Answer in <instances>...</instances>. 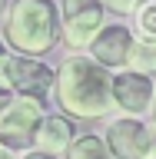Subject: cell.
<instances>
[{
    "label": "cell",
    "mask_w": 156,
    "mask_h": 159,
    "mask_svg": "<svg viewBox=\"0 0 156 159\" xmlns=\"http://www.w3.org/2000/svg\"><path fill=\"white\" fill-rule=\"evenodd\" d=\"M133 33L136 40L156 43V0H143L133 13Z\"/></svg>",
    "instance_id": "12"
},
{
    "label": "cell",
    "mask_w": 156,
    "mask_h": 159,
    "mask_svg": "<svg viewBox=\"0 0 156 159\" xmlns=\"http://www.w3.org/2000/svg\"><path fill=\"white\" fill-rule=\"evenodd\" d=\"M113 159H153L156 156V133L149 129V123L133 116H120L110 119L103 129Z\"/></svg>",
    "instance_id": "3"
},
{
    "label": "cell",
    "mask_w": 156,
    "mask_h": 159,
    "mask_svg": "<svg viewBox=\"0 0 156 159\" xmlns=\"http://www.w3.org/2000/svg\"><path fill=\"white\" fill-rule=\"evenodd\" d=\"M3 86L17 96H30V99H43L53 93L57 86V73L37 57H10L7 63V76H3Z\"/></svg>",
    "instance_id": "5"
},
{
    "label": "cell",
    "mask_w": 156,
    "mask_h": 159,
    "mask_svg": "<svg viewBox=\"0 0 156 159\" xmlns=\"http://www.w3.org/2000/svg\"><path fill=\"white\" fill-rule=\"evenodd\" d=\"M57 103L77 119H100L113 106V73L93 57H67L57 70Z\"/></svg>",
    "instance_id": "1"
},
{
    "label": "cell",
    "mask_w": 156,
    "mask_h": 159,
    "mask_svg": "<svg viewBox=\"0 0 156 159\" xmlns=\"http://www.w3.org/2000/svg\"><path fill=\"white\" fill-rule=\"evenodd\" d=\"M10 47H7V40H0V86H3V76H7V63H10Z\"/></svg>",
    "instance_id": "14"
},
{
    "label": "cell",
    "mask_w": 156,
    "mask_h": 159,
    "mask_svg": "<svg viewBox=\"0 0 156 159\" xmlns=\"http://www.w3.org/2000/svg\"><path fill=\"white\" fill-rule=\"evenodd\" d=\"M126 70L143 73V76H153V73H156V43L133 40V50H130V63H126Z\"/></svg>",
    "instance_id": "11"
},
{
    "label": "cell",
    "mask_w": 156,
    "mask_h": 159,
    "mask_svg": "<svg viewBox=\"0 0 156 159\" xmlns=\"http://www.w3.org/2000/svg\"><path fill=\"white\" fill-rule=\"evenodd\" d=\"M0 159H17V156L10 152V146H3V143H0Z\"/></svg>",
    "instance_id": "18"
},
{
    "label": "cell",
    "mask_w": 156,
    "mask_h": 159,
    "mask_svg": "<svg viewBox=\"0 0 156 159\" xmlns=\"http://www.w3.org/2000/svg\"><path fill=\"white\" fill-rule=\"evenodd\" d=\"M3 40L17 57H43L63 40L60 10L53 0H13L3 20Z\"/></svg>",
    "instance_id": "2"
},
{
    "label": "cell",
    "mask_w": 156,
    "mask_h": 159,
    "mask_svg": "<svg viewBox=\"0 0 156 159\" xmlns=\"http://www.w3.org/2000/svg\"><path fill=\"white\" fill-rule=\"evenodd\" d=\"M20 159H57V156H50V152H40V149H27Z\"/></svg>",
    "instance_id": "16"
},
{
    "label": "cell",
    "mask_w": 156,
    "mask_h": 159,
    "mask_svg": "<svg viewBox=\"0 0 156 159\" xmlns=\"http://www.w3.org/2000/svg\"><path fill=\"white\" fill-rule=\"evenodd\" d=\"M153 159H156V156H153Z\"/></svg>",
    "instance_id": "20"
},
{
    "label": "cell",
    "mask_w": 156,
    "mask_h": 159,
    "mask_svg": "<svg viewBox=\"0 0 156 159\" xmlns=\"http://www.w3.org/2000/svg\"><path fill=\"white\" fill-rule=\"evenodd\" d=\"M67 159H113V152H110V146H106L103 136L83 133V136H77L73 143H70Z\"/></svg>",
    "instance_id": "10"
},
{
    "label": "cell",
    "mask_w": 156,
    "mask_h": 159,
    "mask_svg": "<svg viewBox=\"0 0 156 159\" xmlns=\"http://www.w3.org/2000/svg\"><path fill=\"white\" fill-rule=\"evenodd\" d=\"M13 99H17V93H10L7 86H0V116L10 109V103H13Z\"/></svg>",
    "instance_id": "15"
},
{
    "label": "cell",
    "mask_w": 156,
    "mask_h": 159,
    "mask_svg": "<svg viewBox=\"0 0 156 159\" xmlns=\"http://www.w3.org/2000/svg\"><path fill=\"white\" fill-rule=\"evenodd\" d=\"M149 129L156 133V96H153V106H149Z\"/></svg>",
    "instance_id": "17"
},
{
    "label": "cell",
    "mask_w": 156,
    "mask_h": 159,
    "mask_svg": "<svg viewBox=\"0 0 156 159\" xmlns=\"http://www.w3.org/2000/svg\"><path fill=\"white\" fill-rule=\"evenodd\" d=\"M47 119L43 103L30 96H17L10 103V109L0 116V143L3 146H23L27 149L40 133V123Z\"/></svg>",
    "instance_id": "6"
},
{
    "label": "cell",
    "mask_w": 156,
    "mask_h": 159,
    "mask_svg": "<svg viewBox=\"0 0 156 159\" xmlns=\"http://www.w3.org/2000/svg\"><path fill=\"white\" fill-rule=\"evenodd\" d=\"M103 3V10H113V13H136V7L143 3V0H100Z\"/></svg>",
    "instance_id": "13"
},
{
    "label": "cell",
    "mask_w": 156,
    "mask_h": 159,
    "mask_svg": "<svg viewBox=\"0 0 156 159\" xmlns=\"http://www.w3.org/2000/svg\"><path fill=\"white\" fill-rule=\"evenodd\" d=\"M156 96V83L143 73H133V70H120L113 73V106L123 109V116H146L149 106H153Z\"/></svg>",
    "instance_id": "7"
},
{
    "label": "cell",
    "mask_w": 156,
    "mask_h": 159,
    "mask_svg": "<svg viewBox=\"0 0 156 159\" xmlns=\"http://www.w3.org/2000/svg\"><path fill=\"white\" fill-rule=\"evenodd\" d=\"M106 10L100 0H63L60 3V27H63V43L73 50H87L97 33L106 23Z\"/></svg>",
    "instance_id": "4"
},
{
    "label": "cell",
    "mask_w": 156,
    "mask_h": 159,
    "mask_svg": "<svg viewBox=\"0 0 156 159\" xmlns=\"http://www.w3.org/2000/svg\"><path fill=\"white\" fill-rule=\"evenodd\" d=\"M73 123L67 116H47L40 123V133L33 139V149L40 152H50V156H60V152H67L70 143H73Z\"/></svg>",
    "instance_id": "9"
},
{
    "label": "cell",
    "mask_w": 156,
    "mask_h": 159,
    "mask_svg": "<svg viewBox=\"0 0 156 159\" xmlns=\"http://www.w3.org/2000/svg\"><path fill=\"white\" fill-rule=\"evenodd\" d=\"M3 7H7V0H0V13H3Z\"/></svg>",
    "instance_id": "19"
},
{
    "label": "cell",
    "mask_w": 156,
    "mask_h": 159,
    "mask_svg": "<svg viewBox=\"0 0 156 159\" xmlns=\"http://www.w3.org/2000/svg\"><path fill=\"white\" fill-rule=\"evenodd\" d=\"M133 30L123 23H106L97 33V40L90 43V57L97 60L103 70H126L130 63V50H133Z\"/></svg>",
    "instance_id": "8"
}]
</instances>
